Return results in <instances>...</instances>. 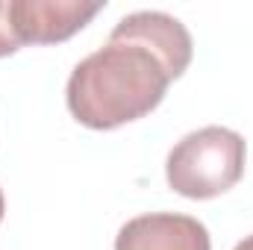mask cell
I'll return each mask as SVG.
<instances>
[{"label":"cell","mask_w":253,"mask_h":250,"mask_svg":"<svg viewBox=\"0 0 253 250\" xmlns=\"http://www.w3.org/2000/svg\"><path fill=\"white\" fill-rule=\"evenodd\" d=\"M171 85L162 62L135 42L109 39L74 65L65 88L74 121L88 129H118L150 115Z\"/></svg>","instance_id":"1"},{"label":"cell","mask_w":253,"mask_h":250,"mask_svg":"<svg viewBox=\"0 0 253 250\" xmlns=\"http://www.w3.org/2000/svg\"><path fill=\"white\" fill-rule=\"evenodd\" d=\"M233 250H253V236H245V239H242Z\"/></svg>","instance_id":"7"},{"label":"cell","mask_w":253,"mask_h":250,"mask_svg":"<svg viewBox=\"0 0 253 250\" xmlns=\"http://www.w3.org/2000/svg\"><path fill=\"white\" fill-rule=\"evenodd\" d=\"M21 50V39L15 33V24H12V15H9V0L0 3V59L3 56H12Z\"/></svg>","instance_id":"6"},{"label":"cell","mask_w":253,"mask_h":250,"mask_svg":"<svg viewBox=\"0 0 253 250\" xmlns=\"http://www.w3.org/2000/svg\"><path fill=\"white\" fill-rule=\"evenodd\" d=\"M109 39H124V42H135L144 50H150L162 68L168 71L171 83L180 80L191 65L194 56V42L191 33L186 30L183 21H177L168 12H132L124 15Z\"/></svg>","instance_id":"4"},{"label":"cell","mask_w":253,"mask_h":250,"mask_svg":"<svg viewBox=\"0 0 253 250\" xmlns=\"http://www.w3.org/2000/svg\"><path fill=\"white\" fill-rule=\"evenodd\" d=\"M115 250H212V239L191 215L150 212L129 218L118 230Z\"/></svg>","instance_id":"5"},{"label":"cell","mask_w":253,"mask_h":250,"mask_svg":"<svg viewBox=\"0 0 253 250\" xmlns=\"http://www.w3.org/2000/svg\"><path fill=\"white\" fill-rule=\"evenodd\" d=\"M245 156L248 144L236 129L203 126L171 147L165 159V180L180 197L212 200L245 177Z\"/></svg>","instance_id":"2"},{"label":"cell","mask_w":253,"mask_h":250,"mask_svg":"<svg viewBox=\"0 0 253 250\" xmlns=\"http://www.w3.org/2000/svg\"><path fill=\"white\" fill-rule=\"evenodd\" d=\"M3 212H6V200H3V191H0V221H3Z\"/></svg>","instance_id":"8"},{"label":"cell","mask_w":253,"mask_h":250,"mask_svg":"<svg viewBox=\"0 0 253 250\" xmlns=\"http://www.w3.org/2000/svg\"><path fill=\"white\" fill-rule=\"evenodd\" d=\"M106 3L80 0H9V15L21 44H59L77 36Z\"/></svg>","instance_id":"3"}]
</instances>
